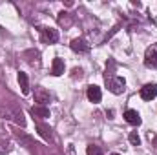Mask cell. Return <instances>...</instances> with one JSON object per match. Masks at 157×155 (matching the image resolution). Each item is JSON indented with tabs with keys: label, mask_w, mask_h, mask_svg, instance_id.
<instances>
[{
	"label": "cell",
	"mask_w": 157,
	"mask_h": 155,
	"mask_svg": "<svg viewBox=\"0 0 157 155\" xmlns=\"http://www.w3.org/2000/svg\"><path fill=\"white\" fill-rule=\"evenodd\" d=\"M0 117L2 119H7V120H13L15 124L18 126H26V119H24V113L22 110L18 108H9V106H0Z\"/></svg>",
	"instance_id": "obj_1"
},
{
	"label": "cell",
	"mask_w": 157,
	"mask_h": 155,
	"mask_svg": "<svg viewBox=\"0 0 157 155\" xmlns=\"http://www.w3.org/2000/svg\"><path fill=\"white\" fill-rule=\"evenodd\" d=\"M106 86H108V89H110L112 93L121 95V93L124 91L126 80H124L122 77H115V75H112V77H106Z\"/></svg>",
	"instance_id": "obj_2"
},
{
	"label": "cell",
	"mask_w": 157,
	"mask_h": 155,
	"mask_svg": "<svg viewBox=\"0 0 157 155\" xmlns=\"http://www.w3.org/2000/svg\"><path fill=\"white\" fill-rule=\"evenodd\" d=\"M144 64H146L148 68H155V70H157V44H152V46L146 49Z\"/></svg>",
	"instance_id": "obj_3"
},
{
	"label": "cell",
	"mask_w": 157,
	"mask_h": 155,
	"mask_svg": "<svg viewBox=\"0 0 157 155\" xmlns=\"http://www.w3.org/2000/svg\"><path fill=\"white\" fill-rule=\"evenodd\" d=\"M33 95H35V102H37V106H46V104L49 102V99H51L49 93H48L44 88H40V86L35 88V93H33Z\"/></svg>",
	"instance_id": "obj_4"
},
{
	"label": "cell",
	"mask_w": 157,
	"mask_h": 155,
	"mask_svg": "<svg viewBox=\"0 0 157 155\" xmlns=\"http://www.w3.org/2000/svg\"><path fill=\"white\" fill-rule=\"evenodd\" d=\"M157 97V84H146L141 88V99L143 100H152Z\"/></svg>",
	"instance_id": "obj_5"
},
{
	"label": "cell",
	"mask_w": 157,
	"mask_h": 155,
	"mask_svg": "<svg viewBox=\"0 0 157 155\" xmlns=\"http://www.w3.org/2000/svg\"><path fill=\"white\" fill-rule=\"evenodd\" d=\"M42 40L46 44H55L59 40V31L55 28H42Z\"/></svg>",
	"instance_id": "obj_6"
},
{
	"label": "cell",
	"mask_w": 157,
	"mask_h": 155,
	"mask_svg": "<svg viewBox=\"0 0 157 155\" xmlns=\"http://www.w3.org/2000/svg\"><path fill=\"white\" fill-rule=\"evenodd\" d=\"M35 128H37L39 135L44 139V141H48V142L53 141V133H51V128H49V126H46V124H42V122H37Z\"/></svg>",
	"instance_id": "obj_7"
},
{
	"label": "cell",
	"mask_w": 157,
	"mask_h": 155,
	"mask_svg": "<svg viewBox=\"0 0 157 155\" xmlns=\"http://www.w3.org/2000/svg\"><path fill=\"white\" fill-rule=\"evenodd\" d=\"M88 99H90V102L99 104L101 99H102V91H101V88H99V86H90V88H88Z\"/></svg>",
	"instance_id": "obj_8"
},
{
	"label": "cell",
	"mask_w": 157,
	"mask_h": 155,
	"mask_svg": "<svg viewBox=\"0 0 157 155\" xmlns=\"http://www.w3.org/2000/svg\"><path fill=\"white\" fill-rule=\"evenodd\" d=\"M71 49L75 53H86V51H90V44L84 39H75L71 40Z\"/></svg>",
	"instance_id": "obj_9"
},
{
	"label": "cell",
	"mask_w": 157,
	"mask_h": 155,
	"mask_svg": "<svg viewBox=\"0 0 157 155\" xmlns=\"http://www.w3.org/2000/svg\"><path fill=\"white\" fill-rule=\"evenodd\" d=\"M124 119H126V122L132 124V126H139V124H141V115H139L135 110H126V112H124Z\"/></svg>",
	"instance_id": "obj_10"
},
{
	"label": "cell",
	"mask_w": 157,
	"mask_h": 155,
	"mask_svg": "<svg viewBox=\"0 0 157 155\" xmlns=\"http://www.w3.org/2000/svg\"><path fill=\"white\" fill-rule=\"evenodd\" d=\"M64 73V60L62 59H53V64H51V75H55V77H60Z\"/></svg>",
	"instance_id": "obj_11"
},
{
	"label": "cell",
	"mask_w": 157,
	"mask_h": 155,
	"mask_svg": "<svg viewBox=\"0 0 157 155\" xmlns=\"http://www.w3.org/2000/svg\"><path fill=\"white\" fill-rule=\"evenodd\" d=\"M31 115L39 117V119H48L49 117V110L46 106H33L31 108Z\"/></svg>",
	"instance_id": "obj_12"
},
{
	"label": "cell",
	"mask_w": 157,
	"mask_h": 155,
	"mask_svg": "<svg viewBox=\"0 0 157 155\" xmlns=\"http://www.w3.org/2000/svg\"><path fill=\"white\" fill-rule=\"evenodd\" d=\"M18 84H20L22 93H24V95H28V93H29V82H28V75H26L24 71H20V73H18Z\"/></svg>",
	"instance_id": "obj_13"
},
{
	"label": "cell",
	"mask_w": 157,
	"mask_h": 155,
	"mask_svg": "<svg viewBox=\"0 0 157 155\" xmlns=\"http://www.w3.org/2000/svg\"><path fill=\"white\" fill-rule=\"evenodd\" d=\"M86 153H88V155H104L102 152H101V148H99V146H95V144H90V146H88V150H86Z\"/></svg>",
	"instance_id": "obj_14"
},
{
	"label": "cell",
	"mask_w": 157,
	"mask_h": 155,
	"mask_svg": "<svg viewBox=\"0 0 157 155\" xmlns=\"http://www.w3.org/2000/svg\"><path fill=\"white\" fill-rule=\"evenodd\" d=\"M128 139H130V142H132L133 146H139V144H141V137L137 135V131H132Z\"/></svg>",
	"instance_id": "obj_15"
},
{
	"label": "cell",
	"mask_w": 157,
	"mask_h": 155,
	"mask_svg": "<svg viewBox=\"0 0 157 155\" xmlns=\"http://www.w3.org/2000/svg\"><path fill=\"white\" fill-rule=\"evenodd\" d=\"M66 15H68V13H64V11H62V13H60V17H59V22H60V24H64V26H70V24H71V18H66Z\"/></svg>",
	"instance_id": "obj_16"
},
{
	"label": "cell",
	"mask_w": 157,
	"mask_h": 155,
	"mask_svg": "<svg viewBox=\"0 0 157 155\" xmlns=\"http://www.w3.org/2000/svg\"><path fill=\"white\" fill-rule=\"evenodd\" d=\"M112 155H119V153H112Z\"/></svg>",
	"instance_id": "obj_17"
}]
</instances>
